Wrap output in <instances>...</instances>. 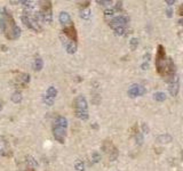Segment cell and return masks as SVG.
<instances>
[{"label": "cell", "mask_w": 183, "mask_h": 171, "mask_svg": "<svg viewBox=\"0 0 183 171\" xmlns=\"http://www.w3.org/2000/svg\"><path fill=\"white\" fill-rule=\"evenodd\" d=\"M0 30L6 34L7 38L12 40L19 39L21 35V29L15 24L13 16L6 8L0 9Z\"/></svg>", "instance_id": "obj_1"}, {"label": "cell", "mask_w": 183, "mask_h": 171, "mask_svg": "<svg viewBox=\"0 0 183 171\" xmlns=\"http://www.w3.org/2000/svg\"><path fill=\"white\" fill-rule=\"evenodd\" d=\"M156 66H157L158 72H159L160 74H163V75H172V74H173V72H174L173 62H172L169 58H166V55H165L164 47H163V46H159V47H158V54H157V59H156Z\"/></svg>", "instance_id": "obj_2"}, {"label": "cell", "mask_w": 183, "mask_h": 171, "mask_svg": "<svg viewBox=\"0 0 183 171\" xmlns=\"http://www.w3.org/2000/svg\"><path fill=\"white\" fill-rule=\"evenodd\" d=\"M66 128H68V120L64 116L58 115L53 122V136L58 142L63 144L66 137Z\"/></svg>", "instance_id": "obj_3"}, {"label": "cell", "mask_w": 183, "mask_h": 171, "mask_svg": "<svg viewBox=\"0 0 183 171\" xmlns=\"http://www.w3.org/2000/svg\"><path fill=\"white\" fill-rule=\"evenodd\" d=\"M75 109H76V116L78 119L86 121L88 120V104L87 100L83 95H79L76 97L75 99Z\"/></svg>", "instance_id": "obj_4"}, {"label": "cell", "mask_w": 183, "mask_h": 171, "mask_svg": "<svg viewBox=\"0 0 183 171\" xmlns=\"http://www.w3.org/2000/svg\"><path fill=\"white\" fill-rule=\"evenodd\" d=\"M21 19H22V22H23L29 29H31V30L36 31V32H40V31H41V26H40V24H39V22L37 21L36 17H32V16L26 15L24 13V14L21 16Z\"/></svg>", "instance_id": "obj_5"}, {"label": "cell", "mask_w": 183, "mask_h": 171, "mask_svg": "<svg viewBox=\"0 0 183 171\" xmlns=\"http://www.w3.org/2000/svg\"><path fill=\"white\" fill-rule=\"evenodd\" d=\"M103 149L105 153H108L109 154V157H110V161H114L118 157V151L117 148L113 146L112 142H104L103 144Z\"/></svg>", "instance_id": "obj_6"}, {"label": "cell", "mask_w": 183, "mask_h": 171, "mask_svg": "<svg viewBox=\"0 0 183 171\" xmlns=\"http://www.w3.org/2000/svg\"><path fill=\"white\" fill-rule=\"evenodd\" d=\"M60 39H61V41H62V45L64 46L65 50L69 52V54H75V52H77V42L71 41V40H69L68 38H65L64 35H61Z\"/></svg>", "instance_id": "obj_7"}, {"label": "cell", "mask_w": 183, "mask_h": 171, "mask_svg": "<svg viewBox=\"0 0 183 171\" xmlns=\"http://www.w3.org/2000/svg\"><path fill=\"white\" fill-rule=\"evenodd\" d=\"M146 94V89L140 85H132L128 89V96L134 98L137 96H143Z\"/></svg>", "instance_id": "obj_8"}, {"label": "cell", "mask_w": 183, "mask_h": 171, "mask_svg": "<svg viewBox=\"0 0 183 171\" xmlns=\"http://www.w3.org/2000/svg\"><path fill=\"white\" fill-rule=\"evenodd\" d=\"M127 22H128V17H126V16H117V17H114V18L111 19V22H110V26L114 30V29L126 25Z\"/></svg>", "instance_id": "obj_9"}, {"label": "cell", "mask_w": 183, "mask_h": 171, "mask_svg": "<svg viewBox=\"0 0 183 171\" xmlns=\"http://www.w3.org/2000/svg\"><path fill=\"white\" fill-rule=\"evenodd\" d=\"M0 153L5 156H8L12 154V151H10L9 144L6 140V138L0 137Z\"/></svg>", "instance_id": "obj_10"}, {"label": "cell", "mask_w": 183, "mask_h": 171, "mask_svg": "<svg viewBox=\"0 0 183 171\" xmlns=\"http://www.w3.org/2000/svg\"><path fill=\"white\" fill-rule=\"evenodd\" d=\"M64 34L66 35V38L71 40V41H75L77 42V31L73 25H70V26H66L64 30H63Z\"/></svg>", "instance_id": "obj_11"}, {"label": "cell", "mask_w": 183, "mask_h": 171, "mask_svg": "<svg viewBox=\"0 0 183 171\" xmlns=\"http://www.w3.org/2000/svg\"><path fill=\"white\" fill-rule=\"evenodd\" d=\"M178 89H180V87H178V78H176V76H174V80L171 81V83L168 85V91H169V94H171V96L175 97V96L178 95Z\"/></svg>", "instance_id": "obj_12"}, {"label": "cell", "mask_w": 183, "mask_h": 171, "mask_svg": "<svg viewBox=\"0 0 183 171\" xmlns=\"http://www.w3.org/2000/svg\"><path fill=\"white\" fill-rule=\"evenodd\" d=\"M16 80H17V82L21 86H26L30 82V75H29L28 73H21L16 78Z\"/></svg>", "instance_id": "obj_13"}, {"label": "cell", "mask_w": 183, "mask_h": 171, "mask_svg": "<svg viewBox=\"0 0 183 171\" xmlns=\"http://www.w3.org/2000/svg\"><path fill=\"white\" fill-rule=\"evenodd\" d=\"M58 18H60L61 24H63V25H69V24H71V17L66 12H61Z\"/></svg>", "instance_id": "obj_14"}, {"label": "cell", "mask_w": 183, "mask_h": 171, "mask_svg": "<svg viewBox=\"0 0 183 171\" xmlns=\"http://www.w3.org/2000/svg\"><path fill=\"white\" fill-rule=\"evenodd\" d=\"M172 136L168 135V133H164V135H160L157 137V142H159V144H167V142H172Z\"/></svg>", "instance_id": "obj_15"}, {"label": "cell", "mask_w": 183, "mask_h": 171, "mask_svg": "<svg viewBox=\"0 0 183 171\" xmlns=\"http://www.w3.org/2000/svg\"><path fill=\"white\" fill-rule=\"evenodd\" d=\"M57 96V89L55 87H48V89L46 90V95L45 97H48V98H52V99H55V97Z\"/></svg>", "instance_id": "obj_16"}, {"label": "cell", "mask_w": 183, "mask_h": 171, "mask_svg": "<svg viewBox=\"0 0 183 171\" xmlns=\"http://www.w3.org/2000/svg\"><path fill=\"white\" fill-rule=\"evenodd\" d=\"M42 67H44V61H42L40 57H37L33 62V69L36 71H41Z\"/></svg>", "instance_id": "obj_17"}, {"label": "cell", "mask_w": 183, "mask_h": 171, "mask_svg": "<svg viewBox=\"0 0 183 171\" xmlns=\"http://www.w3.org/2000/svg\"><path fill=\"white\" fill-rule=\"evenodd\" d=\"M26 160V164H28L29 166H30V169H32V168H37L38 166V162L37 160H34V157L31 156V155H28V156L25 157Z\"/></svg>", "instance_id": "obj_18"}, {"label": "cell", "mask_w": 183, "mask_h": 171, "mask_svg": "<svg viewBox=\"0 0 183 171\" xmlns=\"http://www.w3.org/2000/svg\"><path fill=\"white\" fill-rule=\"evenodd\" d=\"M12 102L15 103V104H19L22 102V94L19 92V91H15L14 94L12 95Z\"/></svg>", "instance_id": "obj_19"}, {"label": "cell", "mask_w": 183, "mask_h": 171, "mask_svg": "<svg viewBox=\"0 0 183 171\" xmlns=\"http://www.w3.org/2000/svg\"><path fill=\"white\" fill-rule=\"evenodd\" d=\"M153 98L157 102H164L166 99V94L161 92V91H157V92H155V95H153Z\"/></svg>", "instance_id": "obj_20"}, {"label": "cell", "mask_w": 183, "mask_h": 171, "mask_svg": "<svg viewBox=\"0 0 183 171\" xmlns=\"http://www.w3.org/2000/svg\"><path fill=\"white\" fill-rule=\"evenodd\" d=\"M75 169L77 171H84L85 170V166H84V162L81 160H77L75 163Z\"/></svg>", "instance_id": "obj_21"}, {"label": "cell", "mask_w": 183, "mask_h": 171, "mask_svg": "<svg viewBox=\"0 0 183 171\" xmlns=\"http://www.w3.org/2000/svg\"><path fill=\"white\" fill-rule=\"evenodd\" d=\"M80 17L84 19H88L90 17V12L89 9H83L80 12Z\"/></svg>", "instance_id": "obj_22"}, {"label": "cell", "mask_w": 183, "mask_h": 171, "mask_svg": "<svg viewBox=\"0 0 183 171\" xmlns=\"http://www.w3.org/2000/svg\"><path fill=\"white\" fill-rule=\"evenodd\" d=\"M129 46H131V49L132 50H135L137 46H139V39L137 38H133L131 40V43H129Z\"/></svg>", "instance_id": "obj_23"}, {"label": "cell", "mask_w": 183, "mask_h": 171, "mask_svg": "<svg viewBox=\"0 0 183 171\" xmlns=\"http://www.w3.org/2000/svg\"><path fill=\"white\" fill-rule=\"evenodd\" d=\"M114 32H116L117 35H122V34H125V32H126V29L124 28V26H120V28L114 29Z\"/></svg>", "instance_id": "obj_24"}, {"label": "cell", "mask_w": 183, "mask_h": 171, "mask_svg": "<svg viewBox=\"0 0 183 171\" xmlns=\"http://www.w3.org/2000/svg\"><path fill=\"white\" fill-rule=\"evenodd\" d=\"M92 159H93V162H95V163L100 162V160H101V155H100V153L94 152L93 154H92Z\"/></svg>", "instance_id": "obj_25"}, {"label": "cell", "mask_w": 183, "mask_h": 171, "mask_svg": "<svg viewBox=\"0 0 183 171\" xmlns=\"http://www.w3.org/2000/svg\"><path fill=\"white\" fill-rule=\"evenodd\" d=\"M54 100H55V99L48 98V97H44V103L47 105V106H52V105L54 104Z\"/></svg>", "instance_id": "obj_26"}, {"label": "cell", "mask_w": 183, "mask_h": 171, "mask_svg": "<svg viewBox=\"0 0 183 171\" xmlns=\"http://www.w3.org/2000/svg\"><path fill=\"white\" fill-rule=\"evenodd\" d=\"M135 138H136V142H137L139 145H141L142 142H143V135H142V133H137L135 136Z\"/></svg>", "instance_id": "obj_27"}, {"label": "cell", "mask_w": 183, "mask_h": 171, "mask_svg": "<svg viewBox=\"0 0 183 171\" xmlns=\"http://www.w3.org/2000/svg\"><path fill=\"white\" fill-rule=\"evenodd\" d=\"M96 2L102 6H108V5H111V4H112V1H102V0H97Z\"/></svg>", "instance_id": "obj_28"}, {"label": "cell", "mask_w": 183, "mask_h": 171, "mask_svg": "<svg viewBox=\"0 0 183 171\" xmlns=\"http://www.w3.org/2000/svg\"><path fill=\"white\" fill-rule=\"evenodd\" d=\"M113 13H114V9H107L104 12L105 16H111V15H113Z\"/></svg>", "instance_id": "obj_29"}, {"label": "cell", "mask_w": 183, "mask_h": 171, "mask_svg": "<svg viewBox=\"0 0 183 171\" xmlns=\"http://www.w3.org/2000/svg\"><path fill=\"white\" fill-rule=\"evenodd\" d=\"M121 7H122V2H121V1H118L117 5H116V7H114V9L120 10V9H121Z\"/></svg>", "instance_id": "obj_30"}, {"label": "cell", "mask_w": 183, "mask_h": 171, "mask_svg": "<svg viewBox=\"0 0 183 171\" xmlns=\"http://www.w3.org/2000/svg\"><path fill=\"white\" fill-rule=\"evenodd\" d=\"M166 14H167V17H172V16H173V10L167 8V9H166Z\"/></svg>", "instance_id": "obj_31"}, {"label": "cell", "mask_w": 183, "mask_h": 171, "mask_svg": "<svg viewBox=\"0 0 183 171\" xmlns=\"http://www.w3.org/2000/svg\"><path fill=\"white\" fill-rule=\"evenodd\" d=\"M141 67H142V70H148V69H149V64H148V63H143L141 65Z\"/></svg>", "instance_id": "obj_32"}, {"label": "cell", "mask_w": 183, "mask_h": 171, "mask_svg": "<svg viewBox=\"0 0 183 171\" xmlns=\"http://www.w3.org/2000/svg\"><path fill=\"white\" fill-rule=\"evenodd\" d=\"M149 58H150V55H149V54H146V56H144V59H146V63H148V62H149V61H150Z\"/></svg>", "instance_id": "obj_33"}, {"label": "cell", "mask_w": 183, "mask_h": 171, "mask_svg": "<svg viewBox=\"0 0 183 171\" xmlns=\"http://www.w3.org/2000/svg\"><path fill=\"white\" fill-rule=\"evenodd\" d=\"M174 2H175V0H166V4H168V5H173Z\"/></svg>", "instance_id": "obj_34"}, {"label": "cell", "mask_w": 183, "mask_h": 171, "mask_svg": "<svg viewBox=\"0 0 183 171\" xmlns=\"http://www.w3.org/2000/svg\"><path fill=\"white\" fill-rule=\"evenodd\" d=\"M178 24H180V25H182V26H183V18L178 19Z\"/></svg>", "instance_id": "obj_35"}, {"label": "cell", "mask_w": 183, "mask_h": 171, "mask_svg": "<svg viewBox=\"0 0 183 171\" xmlns=\"http://www.w3.org/2000/svg\"><path fill=\"white\" fill-rule=\"evenodd\" d=\"M2 105H4L2 100H0V112H1V109H2Z\"/></svg>", "instance_id": "obj_36"}]
</instances>
